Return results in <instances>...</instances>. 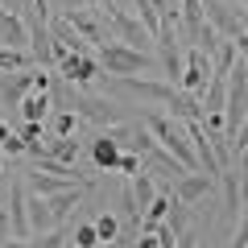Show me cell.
<instances>
[{"label":"cell","mask_w":248,"mask_h":248,"mask_svg":"<svg viewBox=\"0 0 248 248\" xmlns=\"http://www.w3.org/2000/svg\"><path fill=\"white\" fill-rule=\"evenodd\" d=\"M95 58L108 75H149V71H157V58L149 50H133L124 42H99Z\"/></svg>","instance_id":"cell-1"},{"label":"cell","mask_w":248,"mask_h":248,"mask_svg":"<svg viewBox=\"0 0 248 248\" xmlns=\"http://www.w3.org/2000/svg\"><path fill=\"white\" fill-rule=\"evenodd\" d=\"M99 13H104V25H108V42H124V46H133V50H149L153 46V33L128 9H120V4L108 0V4H99Z\"/></svg>","instance_id":"cell-2"},{"label":"cell","mask_w":248,"mask_h":248,"mask_svg":"<svg viewBox=\"0 0 248 248\" xmlns=\"http://www.w3.org/2000/svg\"><path fill=\"white\" fill-rule=\"evenodd\" d=\"M112 91H124V95H133V99H145V104L166 108L174 83H166V79H145V75H112Z\"/></svg>","instance_id":"cell-3"},{"label":"cell","mask_w":248,"mask_h":248,"mask_svg":"<svg viewBox=\"0 0 248 248\" xmlns=\"http://www.w3.org/2000/svg\"><path fill=\"white\" fill-rule=\"evenodd\" d=\"M54 75H58L62 83H71V87H91V83L104 75V66H99V58L91 50H79V54H66V58L54 66Z\"/></svg>","instance_id":"cell-4"},{"label":"cell","mask_w":248,"mask_h":248,"mask_svg":"<svg viewBox=\"0 0 248 248\" xmlns=\"http://www.w3.org/2000/svg\"><path fill=\"white\" fill-rule=\"evenodd\" d=\"M58 13L75 25V33H79L87 46L108 42V25H104V13H99V9H79V4H66V9H58Z\"/></svg>","instance_id":"cell-5"},{"label":"cell","mask_w":248,"mask_h":248,"mask_svg":"<svg viewBox=\"0 0 248 248\" xmlns=\"http://www.w3.org/2000/svg\"><path fill=\"white\" fill-rule=\"evenodd\" d=\"M211 58H207L203 50H186V62H182V79H178V87L182 91H190V95H203V87L211 83Z\"/></svg>","instance_id":"cell-6"},{"label":"cell","mask_w":248,"mask_h":248,"mask_svg":"<svg viewBox=\"0 0 248 248\" xmlns=\"http://www.w3.org/2000/svg\"><path fill=\"white\" fill-rule=\"evenodd\" d=\"M211 190H215V178L199 174V170H186V174L174 178V186H170V195H174L178 203H186V207H199Z\"/></svg>","instance_id":"cell-7"},{"label":"cell","mask_w":248,"mask_h":248,"mask_svg":"<svg viewBox=\"0 0 248 248\" xmlns=\"http://www.w3.org/2000/svg\"><path fill=\"white\" fill-rule=\"evenodd\" d=\"M203 13H207V25L223 37H240V9L232 0H203Z\"/></svg>","instance_id":"cell-8"},{"label":"cell","mask_w":248,"mask_h":248,"mask_svg":"<svg viewBox=\"0 0 248 248\" xmlns=\"http://www.w3.org/2000/svg\"><path fill=\"white\" fill-rule=\"evenodd\" d=\"M207 25V13H203V0H182V13H178V42L190 50L199 46V33Z\"/></svg>","instance_id":"cell-9"},{"label":"cell","mask_w":248,"mask_h":248,"mask_svg":"<svg viewBox=\"0 0 248 248\" xmlns=\"http://www.w3.org/2000/svg\"><path fill=\"white\" fill-rule=\"evenodd\" d=\"M33 91V66L29 71H9V75H0V108H17L21 99Z\"/></svg>","instance_id":"cell-10"},{"label":"cell","mask_w":248,"mask_h":248,"mask_svg":"<svg viewBox=\"0 0 248 248\" xmlns=\"http://www.w3.org/2000/svg\"><path fill=\"white\" fill-rule=\"evenodd\" d=\"M25 199L29 190L21 182L9 186V195H4V207H9V219H13V240H29L33 232H29V211H25Z\"/></svg>","instance_id":"cell-11"},{"label":"cell","mask_w":248,"mask_h":248,"mask_svg":"<svg viewBox=\"0 0 248 248\" xmlns=\"http://www.w3.org/2000/svg\"><path fill=\"white\" fill-rule=\"evenodd\" d=\"M141 170H149L153 178H182L186 166L174 157V153H166L161 145H149V149L141 153Z\"/></svg>","instance_id":"cell-12"},{"label":"cell","mask_w":248,"mask_h":248,"mask_svg":"<svg viewBox=\"0 0 248 248\" xmlns=\"http://www.w3.org/2000/svg\"><path fill=\"white\" fill-rule=\"evenodd\" d=\"M166 116H174V120H203V99L182 91V87H174L170 99H166Z\"/></svg>","instance_id":"cell-13"},{"label":"cell","mask_w":248,"mask_h":248,"mask_svg":"<svg viewBox=\"0 0 248 248\" xmlns=\"http://www.w3.org/2000/svg\"><path fill=\"white\" fill-rule=\"evenodd\" d=\"M83 190H87V186H66V190H58V195H46V203H50V215H54V223H66V219L75 215V207H79Z\"/></svg>","instance_id":"cell-14"},{"label":"cell","mask_w":248,"mask_h":248,"mask_svg":"<svg viewBox=\"0 0 248 248\" xmlns=\"http://www.w3.org/2000/svg\"><path fill=\"white\" fill-rule=\"evenodd\" d=\"M29 190H33V195H58V190H66V186H79L75 182V178H62V174H46V170H29Z\"/></svg>","instance_id":"cell-15"},{"label":"cell","mask_w":248,"mask_h":248,"mask_svg":"<svg viewBox=\"0 0 248 248\" xmlns=\"http://www.w3.org/2000/svg\"><path fill=\"white\" fill-rule=\"evenodd\" d=\"M46 133H50V137H75V133H79V116H75L71 108H50V116H46Z\"/></svg>","instance_id":"cell-16"},{"label":"cell","mask_w":248,"mask_h":248,"mask_svg":"<svg viewBox=\"0 0 248 248\" xmlns=\"http://www.w3.org/2000/svg\"><path fill=\"white\" fill-rule=\"evenodd\" d=\"M25 211H29V232H50V228H54V215H50V203H46V195H33V190H29Z\"/></svg>","instance_id":"cell-17"},{"label":"cell","mask_w":248,"mask_h":248,"mask_svg":"<svg viewBox=\"0 0 248 248\" xmlns=\"http://www.w3.org/2000/svg\"><path fill=\"white\" fill-rule=\"evenodd\" d=\"M128 190H133V199H137V207H149L153 199H157V178L149 174V170H137L133 178H128Z\"/></svg>","instance_id":"cell-18"},{"label":"cell","mask_w":248,"mask_h":248,"mask_svg":"<svg viewBox=\"0 0 248 248\" xmlns=\"http://www.w3.org/2000/svg\"><path fill=\"white\" fill-rule=\"evenodd\" d=\"M46 153H50L54 161H62V166H75V161H79V141H75V137H50L46 133Z\"/></svg>","instance_id":"cell-19"},{"label":"cell","mask_w":248,"mask_h":248,"mask_svg":"<svg viewBox=\"0 0 248 248\" xmlns=\"http://www.w3.org/2000/svg\"><path fill=\"white\" fill-rule=\"evenodd\" d=\"M50 91H29L25 99L17 104V112H21V120H46L50 116Z\"/></svg>","instance_id":"cell-20"},{"label":"cell","mask_w":248,"mask_h":248,"mask_svg":"<svg viewBox=\"0 0 248 248\" xmlns=\"http://www.w3.org/2000/svg\"><path fill=\"white\" fill-rule=\"evenodd\" d=\"M116 157H120V145L108 141V137L99 133L95 141H91V161H95V170H108V174H112V170H116Z\"/></svg>","instance_id":"cell-21"},{"label":"cell","mask_w":248,"mask_h":248,"mask_svg":"<svg viewBox=\"0 0 248 248\" xmlns=\"http://www.w3.org/2000/svg\"><path fill=\"white\" fill-rule=\"evenodd\" d=\"M236 58H240V54H236V37H219V46L211 50V71L228 79V71L236 66Z\"/></svg>","instance_id":"cell-22"},{"label":"cell","mask_w":248,"mask_h":248,"mask_svg":"<svg viewBox=\"0 0 248 248\" xmlns=\"http://www.w3.org/2000/svg\"><path fill=\"white\" fill-rule=\"evenodd\" d=\"M25 244H29V248H66V244H71V232L62 228V223H54L50 232H33Z\"/></svg>","instance_id":"cell-23"},{"label":"cell","mask_w":248,"mask_h":248,"mask_svg":"<svg viewBox=\"0 0 248 248\" xmlns=\"http://www.w3.org/2000/svg\"><path fill=\"white\" fill-rule=\"evenodd\" d=\"M223 99H228V79L211 75V83L203 87V112H223Z\"/></svg>","instance_id":"cell-24"},{"label":"cell","mask_w":248,"mask_h":248,"mask_svg":"<svg viewBox=\"0 0 248 248\" xmlns=\"http://www.w3.org/2000/svg\"><path fill=\"white\" fill-rule=\"evenodd\" d=\"M29 66H33V54H29V50L0 46V75H9V71H29Z\"/></svg>","instance_id":"cell-25"},{"label":"cell","mask_w":248,"mask_h":248,"mask_svg":"<svg viewBox=\"0 0 248 248\" xmlns=\"http://www.w3.org/2000/svg\"><path fill=\"white\" fill-rule=\"evenodd\" d=\"M95 236H99V244H112L116 240V232H120V215L116 211H104V215H95Z\"/></svg>","instance_id":"cell-26"},{"label":"cell","mask_w":248,"mask_h":248,"mask_svg":"<svg viewBox=\"0 0 248 248\" xmlns=\"http://www.w3.org/2000/svg\"><path fill=\"white\" fill-rule=\"evenodd\" d=\"M166 223H170V228L178 232V236H182V232L190 228V207H186V203H178V199H174V203H170V211H166Z\"/></svg>","instance_id":"cell-27"},{"label":"cell","mask_w":248,"mask_h":248,"mask_svg":"<svg viewBox=\"0 0 248 248\" xmlns=\"http://www.w3.org/2000/svg\"><path fill=\"white\" fill-rule=\"evenodd\" d=\"M71 248H99L95 223H75V232H71Z\"/></svg>","instance_id":"cell-28"},{"label":"cell","mask_w":248,"mask_h":248,"mask_svg":"<svg viewBox=\"0 0 248 248\" xmlns=\"http://www.w3.org/2000/svg\"><path fill=\"white\" fill-rule=\"evenodd\" d=\"M137 170H141V153H133V149H120V157H116V174L133 178Z\"/></svg>","instance_id":"cell-29"},{"label":"cell","mask_w":248,"mask_h":248,"mask_svg":"<svg viewBox=\"0 0 248 248\" xmlns=\"http://www.w3.org/2000/svg\"><path fill=\"white\" fill-rule=\"evenodd\" d=\"M236 174H240V203L248 199V149L236 153Z\"/></svg>","instance_id":"cell-30"},{"label":"cell","mask_w":248,"mask_h":248,"mask_svg":"<svg viewBox=\"0 0 248 248\" xmlns=\"http://www.w3.org/2000/svg\"><path fill=\"white\" fill-rule=\"evenodd\" d=\"M153 236H157V244H161V248H174V244H178V232H174V228H170V223H166V219H161V223H157V228H153Z\"/></svg>","instance_id":"cell-31"},{"label":"cell","mask_w":248,"mask_h":248,"mask_svg":"<svg viewBox=\"0 0 248 248\" xmlns=\"http://www.w3.org/2000/svg\"><path fill=\"white\" fill-rule=\"evenodd\" d=\"M13 240V219H9V207H0V244Z\"/></svg>","instance_id":"cell-32"},{"label":"cell","mask_w":248,"mask_h":248,"mask_svg":"<svg viewBox=\"0 0 248 248\" xmlns=\"http://www.w3.org/2000/svg\"><path fill=\"white\" fill-rule=\"evenodd\" d=\"M174 248H199V236H195L190 228H186L182 236H178V244H174Z\"/></svg>","instance_id":"cell-33"},{"label":"cell","mask_w":248,"mask_h":248,"mask_svg":"<svg viewBox=\"0 0 248 248\" xmlns=\"http://www.w3.org/2000/svg\"><path fill=\"white\" fill-rule=\"evenodd\" d=\"M137 248H161V244H157L153 232H141V236H137Z\"/></svg>","instance_id":"cell-34"},{"label":"cell","mask_w":248,"mask_h":248,"mask_svg":"<svg viewBox=\"0 0 248 248\" xmlns=\"http://www.w3.org/2000/svg\"><path fill=\"white\" fill-rule=\"evenodd\" d=\"M236 54H240V62H244V66H248V37H244V33L236 37Z\"/></svg>","instance_id":"cell-35"},{"label":"cell","mask_w":248,"mask_h":248,"mask_svg":"<svg viewBox=\"0 0 248 248\" xmlns=\"http://www.w3.org/2000/svg\"><path fill=\"white\" fill-rule=\"evenodd\" d=\"M66 4H79V9H99L104 0H66ZM66 4H62V9H66Z\"/></svg>","instance_id":"cell-36"},{"label":"cell","mask_w":248,"mask_h":248,"mask_svg":"<svg viewBox=\"0 0 248 248\" xmlns=\"http://www.w3.org/2000/svg\"><path fill=\"white\" fill-rule=\"evenodd\" d=\"M236 9H240V4H236ZM240 33L248 37V9H240Z\"/></svg>","instance_id":"cell-37"},{"label":"cell","mask_w":248,"mask_h":248,"mask_svg":"<svg viewBox=\"0 0 248 248\" xmlns=\"http://www.w3.org/2000/svg\"><path fill=\"white\" fill-rule=\"evenodd\" d=\"M4 195H9V190H4V182H0V207H4Z\"/></svg>","instance_id":"cell-38"},{"label":"cell","mask_w":248,"mask_h":248,"mask_svg":"<svg viewBox=\"0 0 248 248\" xmlns=\"http://www.w3.org/2000/svg\"><path fill=\"white\" fill-rule=\"evenodd\" d=\"M0 178H4V153H0Z\"/></svg>","instance_id":"cell-39"},{"label":"cell","mask_w":248,"mask_h":248,"mask_svg":"<svg viewBox=\"0 0 248 248\" xmlns=\"http://www.w3.org/2000/svg\"><path fill=\"white\" fill-rule=\"evenodd\" d=\"M232 4H240V9H248V0H232Z\"/></svg>","instance_id":"cell-40"},{"label":"cell","mask_w":248,"mask_h":248,"mask_svg":"<svg viewBox=\"0 0 248 248\" xmlns=\"http://www.w3.org/2000/svg\"><path fill=\"white\" fill-rule=\"evenodd\" d=\"M50 4H66V0H50Z\"/></svg>","instance_id":"cell-41"},{"label":"cell","mask_w":248,"mask_h":248,"mask_svg":"<svg viewBox=\"0 0 248 248\" xmlns=\"http://www.w3.org/2000/svg\"><path fill=\"white\" fill-rule=\"evenodd\" d=\"M0 9H4V0H0Z\"/></svg>","instance_id":"cell-42"},{"label":"cell","mask_w":248,"mask_h":248,"mask_svg":"<svg viewBox=\"0 0 248 248\" xmlns=\"http://www.w3.org/2000/svg\"><path fill=\"white\" fill-rule=\"evenodd\" d=\"M66 248H71V244H66Z\"/></svg>","instance_id":"cell-43"}]
</instances>
